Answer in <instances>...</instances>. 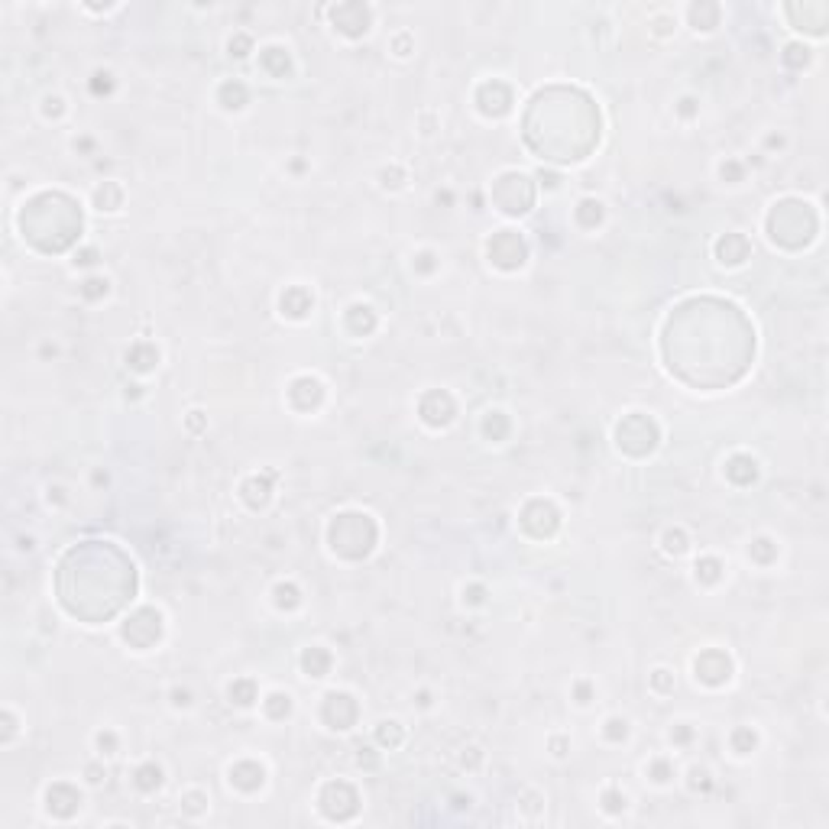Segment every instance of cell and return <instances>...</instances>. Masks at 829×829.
Returning a JSON list of instances; mask_svg holds the SVG:
<instances>
[{"label":"cell","mask_w":829,"mask_h":829,"mask_svg":"<svg viewBox=\"0 0 829 829\" xmlns=\"http://www.w3.org/2000/svg\"><path fill=\"white\" fill-rule=\"evenodd\" d=\"M220 104H224V107H243V104H247V88H243L240 81H227V84L220 88Z\"/></svg>","instance_id":"obj_26"},{"label":"cell","mask_w":829,"mask_h":829,"mask_svg":"<svg viewBox=\"0 0 829 829\" xmlns=\"http://www.w3.org/2000/svg\"><path fill=\"white\" fill-rule=\"evenodd\" d=\"M696 577L706 580V583H713V580H719V560H713V557H706V560H700L696 564Z\"/></svg>","instance_id":"obj_36"},{"label":"cell","mask_w":829,"mask_h":829,"mask_svg":"<svg viewBox=\"0 0 829 829\" xmlns=\"http://www.w3.org/2000/svg\"><path fill=\"white\" fill-rule=\"evenodd\" d=\"M749 253H751V247H749V240L742 237V234H726V237L716 243V256H719L723 262H729V266L745 262V260H749Z\"/></svg>","instance_id":"obj_16"},{"label":"cell","mask_w":829,"mask_h":829,"mask_svg":"<svg viewBox=\"0 0 829 829\" xmlns=\"http://www.w3.org/2000/svg\"><path fill=\"white\" fill-rule=\"evenodd\" d=\"M732 742H736V751H749L751 745H755V732H749V729H738L736 736H732Z\"/></svg>","instance_id":"obj_40"},{"label":"cell","mask_w":829,"mask_h":829,"mask_svg":"<svg viewBox=\"0 0 829 829\" xmlns=\"http://www.w3.org/2000/svg\"><path fill=\"white\" fill-rule=\"evenodd\" d=\"M198 806H201V797L192 794V797H188V810H198Z\"/></svg>","instance_id":"obj_50"},{"label":"cell","mask_w":829,"mask_h":829,"mask_svg":"<svg viewBox=\"0 0 829 829\" xmlns=\"http://www.w3.org/2000/svg\"><path fill=\"white\" fill-rule=\"evenodd\" d=\"M302 668L311 674V677H324L330 668V655L324 651V648H308L305 655H302Z\"/></svg>","instance_id":"obj_21"},{"label":"cell","mask_w":829,"mask_h":829,"mask_svg":"<svg viewBox=\"0 0 829 829\" xmlns=\"http://www.w3.org/2000/svg\"><path fill=\"white\" fill-rule=\"evenodd\" d=\"M477 101H479V111H483V114L499 117L512 107V91H509V84H502V81H486V84L479 88Z\"/></svg>","instance_id":"obj_11"},{"label":"cell","mask_w":829,"mask_h":829,"mask_svg":"<svg viewBox=\"0 0 829 829\" xmlns=\"http://www.w3.org/2000/svg\"><path fill=\"white\" fill-rule=\"evenodd\" d=\"M651 774H655V781H668V777H670V768L664 764V761H655V764H651Z\"/></svg>","instance_id":"obj_44"},{"label":"cell","mask_w":829,"mask_h":829,"mask_svg":"<svg viewBox=\"0 0 829 829\" xmlns=\"http://www.w3.org/2000/svg\"><path fill=\"white\" fill-rule=\"evenodd\" d=\"M330 16H334V26L347 36H363L370 30V7L363 3H341L330 10Z\"/></svg>","instance_id":"obj_10"},{"label":"cell","mask_w":829,"mask_h":829,"mask_svg":"<svg viewBox=\"0 0 829 829\" xmlns=\"http://www.w3.org/2000/svg\"><path fill=\"white\" fill-rule=\"evenodd\" d=\"M321 383L318 379H311V376H302V379H295V386H292V402H295L298 409L302 411H308V409H315L321 402Z\"/></svg>","instance_id":"obj_17"},{"label":"cell","mask_w":829,"mask_h":829,"mask_svg":"<svg viewBox=\"0 0 829 829\" xmlns=\"http://www.w3.org/2000/svg\"><path fill=\"white\" fill-rule=\"evenodd\" d=\"M664 547H668L670 554H683V551H687V538H683V532H668L664 534Z\"/></svg>","instance_id":"obj_37"},{"label":"cell","mask_w":829,"mask_h":829,"mask_svg":"<svg viewBox=\"0 0 829 829\" xmlns=\"http://www.w3.org/2000/svg\"><path fill=\"white\" fill-rule=\"evenodd\" d=\"M726 477L732 479V483H738V486H749V483H755V477H758V470H755V460L751 457H732L726 466Z\"/></svg>","instance_id":"obj_19"},{"label":"cell","mask_w":829,"mask_h":829,"mask_svg":"<svg viewBox=\"0 0 829 829\" xmlns=\"http://www.w3.org/2000/svg\"><path fill=\"white\" fill-rule=\"evenodd\" d=\"M288 709H292V703H288V696H282V693H273V696L266 700V713L273 716V719L288 716Z\"/></svg>","instance_id":"obj_32"},{"label":"cell","mask_w":829,"mask_h":829,"mask_svg":"<svg viewBox=\"0 0 829 829\" xmlns=\"http://www.w3.org/2000/svg\"><path fill=\"white\" fill-rule=\"evenodd\" d=\"M250 46H253L250 36H243V33L234 36V39H230V56H247V52H250Z\"/></svg>","instance_id":"obj_41"},{"label":"cell","mask_w":829,"mask_h":829,"mask_svg":"<svg viewBox=\"0 0 829 829\" xmlns=\"http://www.w3.org/2000/svg\"><path fill=\"white\" fill-rule=\"evenodd\" d=\"M690 20H693L696 30H713V26L719 23V7H716V3H693Z\"/></svg>","instance_id":"obj_23"},{"label":"cell","mask_w":829,"mask_h":829,"mask_svg":"<svg viewBox=\"0 0 829 829\" xmlns=\"http://www.w3.org/2000/svg\"><path fill=\"white\" fill-rule=\"evenodd\" d=\"M376 545V525L366 519V515H356V512H347V515H337V522L330 525V547L337 551L341 557H366Z\"/></svg>","instance_id":"obj_2"},{"label":"cell","mask_w":829,"mask_h":829,"mask_svg":"<svg viewBox=\"0 0 829 829\" xmlns=\"http://www.w3.org/2000/svg\"><path fill=\"white\" fill-rule=\"evenodd\" d=\"M275 602L285 606V609H295L298 606V590L292 587V583H279V587H275Z\"/></svg>","instance_id":"obj_33"},{"label":"cell","mask_w":829,"mask_h":829,"mask_svg":"<svg viewBox=\"0 0 829 829\" xmlns=\"http://www.w3.org/2000/svg\"><path fill=\"white\" fill-rule=\"evenodd\" d=\"M726 175H729V179H738V166H736V162L723 166V179H726Z\"/></svg>","instance_id":"obj_48"},{"label":"cell","mask_w":829,"mask_h":829,"mask_svg":"<svg viewBox=\"0 0 829 829\" xmlns=\"http://www.w3.org/2000/svg\"><path fill=\"white\" fill-rule=\"evenodd\" d=\"M94 260H98V253H94V250H84V253H81V256H78V262H81V266H91Z\"/></svg>","instance_id":"obj_47"},{"label":"cell","mask_w":829,"mask_h":829,"mask_svg":"<svg viewBox=\"0 0 829 829\" xmlns=\"http://www.w3.org/2000/svg\"><path fill=\"white\" fill-rule=\"evenodd\" d=\"M162 784V771L156 768V764H143L137 771V787L139 791H156Z\"/></svg>","instance_id":"obj_29"},{"label":"cell","mask_w":829,"mask_h":829,"mask_svg":"<svg viewBox=\"0 0 829 829\" xmlns=\"http://www.w3.org/2000/svg\"><path fill=\"white\" fill-rule=\"evenodd\" d=\"M324 719L334 729H350L356 719V703H353L347 693H330L324 700Z\"/></svg>","instance_id":"obj_12"},{"label":"cell","mask_w":829,"mask_h":829,"mask_svg":"<svg viewBox=\"0 0 829 829\" xmlns=\"http://www.w3.org/2000/svg\"><path fill=\"white\" fill-rule=\"evenodd\" d=\"M615 438H619V447H622L625 454L641 457L655 447V441H658V428H655V421L645 418V415H628V418L615 428Z\"/></svg>","instance_id":"obj_4"},{"label":"cell","mask_w":829,"mask_h":829,"mask_svg":"<svg viewBox=\"0 0 829 829\" xmlns=\"http://www.w3.org/2000/svg\"><path fill=\"white\" fill-rule=\"evenodd\" d=\"M577 220L583 224V227H596V224L602 220V205L600 201H580Z\"/></svg>","instance_id":"obj_27"},{"label":"cell","mask_w":829,"mask_h":829,"mask_svg":"<svg viewBox=\"0 0 829 829\" xmlns=\"http://www.w3.org/2000/svg\"><path fill=\"white\" fill-rule=\"evenodd\" d=\"M230 700L240 706H250L253 700H256V687H253V681H237L230 683Z\"/></svg>","instance_id":"obj_30"},{"label":"cell","mask_w":829,"mask_h":829,"mask_svg":"<svg viewBox=\"0 0 829 829\" xmlns=\"http://www.w3.org/2000/svg\"><path fill=\"white\" fill-rule=\"evenodd\" d=\"M46 800H49V810H52L56 817H71L81 804V794L71 787V784H56V787H49Z\"/></svg>","instance_id":"obj_15"},{"label":"cell","mask_w":829,"mask_h":829,"mask_svg":"<svg viewBox=\"0 0 829 829\" xmlns=\"http://www.w3.org/2000/svg\"><path fill=\"white\" fill-rule=\"evenodd\" d=\"M496 205L506 211V214H525L534 201V185L525 179V175H502L496 182Z\"/></svg>","instance_id":"obj_5"},{"label":"cell","mask_w":829,"mask_h":829,"mask_svg":"<svg viewBox=\"0 0 829 829\" xmlns=\"http://www.w3.org/2000/svg\"><path fill=\"white\" fill-rule=\"evenodd\" d=\"M23 237L46 253H58L71 247L81 234V211L65 194H39L20 214Z\"/></svg>","instance_id":"obj_1"},{"label":"cell","mask_w":829,"mask_h":829,"mask_svg":"<svg viewBox=\"0 0 829 829\" xmlns=\"http://www.w3.org/2000/svg\"><path fill=\"white\" fill-rule=\"evenodd\" d=\"M454 398L447 396V392H428V396L421 398V418L428 421V424H447V421L454 418Z\"/></svg>","instance_id":"obj_14"},{"label":"cell","mask_w":829,"mask_h":829,"mask_svg":"<svg viewBox=\"0 0 829 829\" xmlns=\"http://www.w3.org/2000/svg\"><path fill=\"white\" fill-rule=\"evenodd\" d=\"M376 738H379L383 745H398V742H402V729H398V723H383L379 732H376Z\"/></svg>","instance_id":"obj_35"},{"label":"cell","mask_w":829,"mask_h":829,"mask_svg":"<svg viewBox=\"0 0 829 829\" xmlns=\"http://www.w3.org/2000/svg\"><path fill=\"white\" fill-rule=\"evenodd\" d=\"M525 256H528V247L512 230H502V234H496V237L489 240V260L496 262V266H502V269H519L525 262Z\"/></svg>","instance_id":"obj_6"},{"label":"cell","mask_w":829,"mask_h":829,"mask_svg":"<svg viewBox=\"0 0 829 829\" xmlns=\"http://www.w3.org/2000/svg\"><path fill=\"white\" fill-rule=\"evenodd\" d=\"M522 525L534 534V538H547V534H554V532H557L560 519H557V509L551 506V502L534 499L532 506H528V509L522 512Z\"/></svg>","instance_id":"obj_9"},{"label":"cell","mask_w":829,"mask_h":829,"mask_svg":"<svg viewBox=\"0 0 829 829\" xmlns=\"http://www.w3.org/2000/svg\"><path fill=\"white\" fill-rule=\"evenodd\" d=\"M806 49H800V46H787V52H784V62L787 65H794V69H800V65H806Z\"/></svg>","instance_id":"obj_39"},{"label":"cell","mask_w":829,"mask_h":829,"mask_svg":"<svg viewBox=\"0 0 829 829\" xmlns=\"http://www.w3.org/2000/svg\"><path fill=\"white\" fill-rule=\"evenodd\" d=\"M622 804H625V800H622ZM622 804H619V797H615V794H606V806H609V810H622Z\"/></svg>","instance_id":"obj_49"},{"label":"cell","mask_w":829,"mask_h":829,"mask_svg":"<svg viewBox=\"0 0 829 829\" xmlns=\"http://www.w3.org/2000/svg\"><path fill=\"white\" fill-rule=\"evenodd\" d=\"M606 736H609V738H625V723L613 719V723H609V729H606Z\"/></svg>","instance_id":"obj_45"},{"label":"cell","mask_w":829,"mask_h":829,"mask_svg":"<svg viewBox=\"0 0 829 829\" xmlns=\"http://www.w3.org/2000/svg\"><path fill=\"white\" fill-rule=\"evenodd\" d=\"M729 670H732V664H729V658L723 655V651H703L700 658H696V677L703 683H723L729 681Z\"/></svg>","instance_id":"obj_13"},{"label":"cell","mask_w":829,"mask_h":829,"mask_svg":"<svg viewBox=\"0 0 829 829\" xmlns=\"http://www.w3.org/2000/svg\"><path fill=\"white\" fill-rule=\"evenodd\" d=\"M282 311L285 315H292V318H305L308 311H311V295H308L305 288H288L282 295Z\"/></svg>","instance_id":"obj_20"},{"label":"cell","mask_w":829,"mask_h":829,"mask_svg":"<svg viewBox=\"0 0 829 829\" xmlns=\"http://www.w3.org/2000/svg\"><path fill=\"white\" fill-rule=\"evenodd\" d=\"M321 806H324V813L330 819H347L356 813V791L343 781L328 784L324 794H321Z\"/></svg>","instance_id":"obj_8"},{"label":"cell","mask_w":829,"mask_h":829,"mask_svg":"<svg viewBox=\"0 0 829 829\" xmlns=\"http://www.w3.org/2000/svg\"><path fill=\"white\" fill-rule=\"evenodd\" d=\"M107 78H111V75H94V91H98V94L111 88V81H107Z\"/></svg>","instance_id":"obj_46"},{"label":"cell","mask_w":829,"mask_h":829,"mask_svg":"<svg viewBox=\"0 0 829 829\" xmlns=\"http://www.w3.org/2000/svg\"><path fill=\"white\" fill-rule=\"evenodd\" d=\"M159 635H162V615L156 609H139L124 625V638L137 648H149L152 641H159Z\"/></svg>","instance_id":"obj_7"},{"label":"cell","mask_w":829,"mask_h":829,"mask_svg":"<svg viewBox=\"0 0 829 829\" xmlns=\"http://www.w3.org/2000/svg\"><path fill=\"white\" fill-rule=\"evenodd\" d=\"M159 360V353H156V347H149V343H137L133 350L126 353V363L133 366V370H139V373H146V370H152V363Z\"/></svg>","instance_id":"obj_22"},{"label":"cell","mask_w":829,"mask_h":829,"mask_svg":"<svg viewBox=\"0 0 829 829\" xmlns=\"http://www.w3.org/2000/svg\"><path fill=\"white\" fill-rule=\"evenodd\" d=\"M94 198H98V207H101V211H104V207H107V211H114V207L120 205V188H117L114 182H104L101 188H98V194H94Z\"/></svg>","instance_id":"obj_31"},{"label":"cell","mask_w":829,"mask_h":829,"mask_svg":"<svg viewBox=\"0 0 829 829\" xmlns=\"http://www.w3.org/2000/svg\"><path fill=\"white\" fill-rule=\"evenodd\" d=\"M651 681H655V687H658L661 693H668V690H670V677H668V670H655V677H651Z\"/></svg>","instance_id":"obj_43"},{"label":"cell","mask_w":829,"mask_h":829,"mask_svg":"<svg viewBox=\"0 0 829 829\" xmlns=\"http://www.w3.org/2000/svg\"><path fill=\"white\" fill-rule=\"evenodd\" d=\"M266 496H269V483H266V479H250V483H247V499H250L253 506H262Z\"/></svg>","instance_id":"obj_34"},{"label":"cell","mask_w":829,"mask_h":829,"mask_svg":"<svg viewBox=\"0 0 829 829\" xmlns=\"http://www.w3.org/2000/svg\"><path fill=\"white\" fill-rule=\"evenodd\" d=\"M483 431H486L492 441H499V438H506V431H509V421H506L502 411H489L486 421H483Z\"/></svg>","instance_id":"obj_28"},{"label":"cell","mask_w":829,"mask_h":829,"mask_svg":"<svg viewBox=\"0 0 829 829\" xmlns=\"http://www.w3.org/2000/svg\"><path fill=\"white\" fill-rule=\"evenodd\" d=\"M104 292H107V282L104 279H88V282L81 285V295L84 298H101Z\"/></svg>","instance_id":"obj_38"},{"label":"cell","mask_w":829,"mask_h":829,"mask_svg":"<svg viewBox=\"0 0 829 829\" xmlns=\"http://www.w3.org/2000/svg\"><path fill=\"white\" fill-rule=\"evenodd\" d=\"M230 781L237 784L240 791H256L262 784V768L253 764V761H240V764L230 768Z\"/></svg>","instance_id":"obj_18"},{"label":"cell","mask_w":829,"mask_h":829,"mask_svg":"<svg viewBox=\"0 0 829 829\" xmlns=\"http://www.w3.org/2000/svg\"><path fill=\"white\" fill-rule=\"evenodd\" d=\"M768 545H771V541H755V545H751V551H755V557H758V560H768V557L774 554Z\"/></svg>","instance_id":"obj_42"},{"label":"cell","mask_w":829,"mask_h":829,"mask_svg":"<svg viewBox=\"0 0 829 829\" xmlns=\"http://www.w3.org/2000/svg\"><path fill=\"white\" fill-rule=\"evenodd\" d=\"M768 230H771V237L777 243H784V247H800V243H806V240L813 237L817 217H813V211L806 205H800V201H784L768 217Z\"/></svg>","instance_id":"obj_3"},{"label":"cell","mask_w":829,"mask_h":829,"mask_svg":"<svg viewBox=\"0 0 829 829\" xmlns=\"http://www.w3.org/2000/svg\"><path fill=\"white\" fill-rule=\"evenodd\" d=\"M347 324H350L353 334H370V330L376 328V315L370 311V308L356 305V308H350V315H347Z\"/></svg>","instance_id":"obj_24"},{"label":"cell","mask_w":829,"mask_h":829,"mask_svg":"<svg viewBox=\"0 0 829 829\" xmlns=\"http://www.w3.org/2000/svg\"><path fill=\"white\" fill-rule=\"evenodd\" d=\"M262 69L269 71V75H285V71H288V56L275 46L266 49V52H262Z\"/></svg>","instance_id":"obj_25"}]
</instances>
